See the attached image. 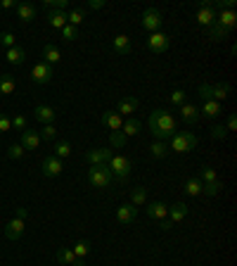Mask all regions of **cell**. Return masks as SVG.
<instances>
[{"label": "cell", "instance_id": "cell-1", "mask_svg": "<svg viewBox=\"0 0 237 266\" xmlns=\"http://www.w3.org/2000/svg\"><path fill=\"white\" fill-rule=\"evenodd\" d=\"M147 129H149V133H152L157 140L166 143L173 133H176L178 124H176V117H173V114L164 112V109H154V112L147 117Z\"/></svg>", "mask_w": 237, "mask_h": 266}, {"label": "cell", "instance_id": "cell-2", "mask_svg": "<svg viewBox=\"0 0 237 266\" xmlns=\"http://www.w3.org/2000/svg\"><path fill=\"white\" fill-rule=\"evenodd\" d=\"M169 152H178V155H185V152H190V150H195V145H197V135L195 133H173L171 138H169Z\"/></svg>", "mask_w": 237, "mask_h": 266}, {"label": "cell", "instance_id": "cell-3", "mask_svg": "<svg viewBox=\"0 0 237 266\" xmlns=\"http://www.w3.org/2000/svg\"><path fill=\"white\" fill-rule=\"evenodd\" d=\"M112 181H114V176H112V171H109L107 164H95V166L88 169V183H90L92 188L105 190V188H109Z\"/></svg>", "mask_w": 237, "mask_h": 266}, {"label": "cell", "instance_id": "cell-4", "mask_svg": "<svg viewBox=\"0 0 237 266\" xmlns=\"http://www.w3.org/2000/svg\"><path fill=\"white\" fill-rule=\"evenodd\" d=\"M107 166H109V171L112 176L117 178V181H128V176H131V169H133V162L126 157V155H112V160L107 162Z\"/></svg>", "mask_w": 237, "mask_h": 266}, {"label": "cell", "instance_id": "cell-5", "mask_svg": "<svg viewBox=\"0 0 237 266\" xmlns=\"http://www.w3.org/2000/svg\"><path fill=\"white\" fill-rule=\"evenodd\" d=\"M199 98L202 100H216V102H223L225 98L230 95V83H202L197 88Z\"/></svg>", "mask_w": 237, "mask_h": 266}, {"label": "cell", "instance_id": "cell-6", "mask_svg": "<svg viewBox=\"0 0 237 266\" xmlns=\"http://www.w3.org/2000/svg\"><path fill=\"white\" fill-rule=\"evenodd\" d=\"M197 24L204 29H211L213 24H216V10H213V2L211 0H202L197 7Z\"/></svg>", "mask_w": 237, "mask_h": 266}, {"label": "cell", "instance_id": "cell-7", "mask_svg": "<svg viewBox=\"0 0 237 266\" xmlns=\"http://www.w3.org/2000/svg\"><path fill=\"white\" fill-rule=\"evenodd\" d=\"M169 45H171V38H169V33H164V31H154V33H149V38H147V48L154 55H164L169 50Z\"/></svg>", "mask_w": 237, "mask_h": 266}, {"label": "cell", "instance_id": "cell-8", "mask_svg": "<svg viewBox=\"0 0 237 266\" xmlns=\"http://www.w3.org/2000/svg\"><path fill=\"white\" fill-rule=\"evenodd\" d=\"M40 171H43L45 178H57L59 173L64 171V162L57 160L55 155H50V157H45V160H43V164H40Z\"/></svg>", "mask_w": 237, "mask_h": 266}, {"label": "cell", "instance_id": "cell-9", "mask_svg": "<svg viewBox=\"0 0 237 266\" xmlns=\"http://www.w3.org/2000/svg\"><path fill=\"white\" fill-rule=\"evenodd\" d=\"M161 12L159 10H154V7H147L145 12H143V29H145L147 33H154V31H159L161 29Z\"/></svg>", "mask_w": 237, "mask_h": 266}, {"label": "cell", "instance_id": "cell-10", "mask_svg": "<svg viewBox=\"0 0 237 266\" xmlns=\"http://www.w3.org/2000/svg\"><path fill=\"white\" fill-rule=\"evenodd\" d=\"M31 81H33V83H38V86L50 83V81H53V66L45 65V62L33 65V69H31Z\"/></svg>", "mask_w": 237, "mask_h": 266}, {"label": "cell", "instance_id": "cell-11", "mask_svg": "<svg viewBox=\"0 0 237 266\" xmlns=\"http://www.w3.org/2000/svg\"><path fill=\"white\" fill-rule=\"evenodd\" d=\"M24 228H27L24 219H22V216H12V219L5 224V238L7 240H19L22 235H24Z\"/></svg>", "mask_w": 237, "mask_h": 266}, {"label": "cell", "instance_id": "cell-12", "mask_svg": "<svg viewBox=\"0 0 237 266\" xmlns=\"http://www.w3.org/2000/svg\"><path fill=\"white\" fill-rule=\"evenodd\" d=\"M40 143H43V140H40L38 131H31V129H27V131L19 133V145L24 147L27 152H33V150H36Z\"/></svg>", "mask_w": 237, "mask_h": 266}, {"label": "cell", "instance_id": "cell-13", "mask_svg": "<svg viewBox=\"0 0 237 266\" xmlns=\"http://www.w3.org/2000/svg\"><path fill=\"white\" fill-rule=\"evenodd\" d=\"M112 160V150L109 147H95L90 152H86V162L95 166V164H107V162Z\"/></svg>", "mask_w": 237, "mask_h": 266}, {"label": "cell", "instance_id": "cell-14", "mask_svg": "<svg viewBox=\"0 0 237 266\" xmlns=\"http://www.w3.org/2000/svg\"><path fill=\"white\" fill-rule=\"evenodd\" d=\"M216 27L225 29V31L230 33V31L237 27V14H235V10H221V12L216 14Z\"/></svg>", "mask_w": 237, "mask_h": 266}, {"label": "cell", "instance_id": "cell-15", "mask_svg": "<svg viewBox=\"0 0 237 266\" xmlns=\"http://www.w3.org/2000/svg\"><path fill=\"white\" fill-rule=\"evenodd\" d=\"M223 112V105L216 102V100H202V107H199V117H209V119H216L218 114Z\"/></svg>", "mask_w": 237, "mask_h": 266}, {"label": "cell", "instance_id": "cell-16", "mask_svg": "<svg viewBox=\"0 0 237 266\" xmlns=\"http://www.w3.org/2000/svg\"><path fill=\"white\" fill-rule=\"evenodd\" d=\"M178 112H180V119H183L185 124H197L199 121V107L197 105L183 102V105L178 107Z\"/></svg>", "mask_w": 237, "mask_h": 266}, {"label": "cell", "instance_id": "cell-17", "mask_svg": "<svg viewBox=\"0 0 237 266\" xmlns=\"http://www.w3.org/2000/svg\"><path fill=\"white\" fill-rule=\"evenodd\" d=\"M140 107V100L138 98H123V100H118L117 105V114L121 117H128V114H135V109Z\"/></svg>", "mask_w": 237, "mask_h": 266}, {"label": "cell", "instance_id": "cell-18", "mask_svg": "<svg viewBox=\"0 0 237 266\" xmlns=\"http://www.w3.org/2000/svg\"><path fill=\"white\" fill-rule=\"evenodd\" d=\"M138 216V207L135 204H121V207H117V219H118V224H131L133 219Z\"/></svg>", "mask_w": 237, "mask_h": 266}, {"label": "cell", "instance_id": "cell-19", "mask_svg": "<svg viewBox=\"0 0 237 266\" xmlns=\"http://www.w3.org/2000/svg\"><path fill=\"white\" fill-rule=\"evenodd\" d=\"M55 109L50 105H38L36 109H33V119L40 121V124H53L55 121Z\"/></svg>", "mask_w": 237, "mask_h": 266}, {"label": "cell", "instance_id": "cell-20", "mask_svg": "<svg viewBox=\"0 0 237 266\" xmlns=\"http://www.w3.org/2000/svg\"><path fill=\"white\" fill-rule=\"evenodd\" d=\"M17 19H19L22 24L36 19V7H33L31 2H17Z\"/></svg>", "mask_w": 237, "mask_h": 266}, {"label": "cell", "instance_id": "cell-21", "mask_svg": "<svg viewBox=\"0 0 237 266\" xmlns=\"http://www.w3.org/2000/svg\"><path fill=\"white\" fill-rule=\"evenodd\" d=\"M147 216L149 219H157V221H164L169 216V207L164 202H149L147 204Z\"/></svg>", "mask_w": 237, "mask_h": 266}, {"label": "cell", "instance_id": "cell-22", "mask_svg": "<svg viewBox=\"0 0 237 266\" xmlns=\"http://www.w3.org/2000/svg\"><path fill=\"white\" fill-rule=\"evenodd\" d=\"M102 124H105L109 131H121V126H123V117L121 114H117V112H105L102 114Z\"/></svg>", "mask_w": 237, "mask_h": 266}, {"label": "cell", "instance_id": "cell-23", "mask_svg": "<svg viewBox=\"0 0 237 266\" xmlns=\"http://www.w3.org/2000/svg\"><path fill=\"white\" fill-rule=\"evenodd\" d=\"M185 216H187V207H185L183 202H176L173 207H169V224H180Z\"/></svg>", "mask_w": 237, "mask_h": 266}, {"label": "cell", "instance_id": "cell-24", "mask_svg": "<svg viewBox=\"0 0 237 266\" xmlns=\"http://www.w3.org/2000/svg\"><path fill=\"white\" fill-rule=\"evenodd\" d=\"M112 48H114L117 55H128L133 45H131V40H128V36L118 33V36H114V40H112Z\"/></svg>", "mask_w": 237, "mask_h": 266}, {"label": "cell", "instance_id": "cell-25", "mask_svg": "<svg viewBox=\"0 0 237 266\" xmlns=\"http://www.w3.org/2000/svg\"><path fill=\"white\" fill-rule=\"evenodd\" d=\"M48 24L53 29H59V31H62V29L66 27V12L64 10H50V12H48Z\"/></svg>", "mask_w": 237, "mask_h": 266}, {"label": "cell", "instance_id": "cell-26", "mask_svg": "<svg viewBox=\"0 0 237 266\" xmlns=\"http://www.w3.org/2000/svg\"><path fill=\"white\" fill-rule=\"evenodd\" d=\"M43 60H45V65H57L59 60H62V53H59V48L53 45V43H48L45 48H43Z\"/></svg>", "mask_w": 237, "mask_h": 266}, {"label": "cell", "instance_id": "cell-27", "mask_svg": "<svg viewBox=\"0 0 237 266\" xmlns=\"http://www.w3.org/2000/svg\"><path fill=\"white\" fill-rule=\"evenodd\" d=\"M5 60H7L10 65H22V62L27 60V50L19 48V45H14V48H10V50L5 53Z\"/></svg>", "mask_w": 237, "mask_h": 266}, {"label": "cell", "instance_id": "cell-28", "mask_svg": "<svg viewBox=\"0 0 237 266\" xmlns=\"http://www.w3.org/2000/svg\"><path fill=\"white\" fill-rule=\"evenodd\" d=\"M202 190H204V183L199 178H187L185 181V195L187 198H197V195H202Z\"/></svg>", "mask_w": 237, "mask_h": 266}, {"label": "cell", "instance_id": "cell-29", "mask_svg": "<svg viewBox=\"0 0 237 266\" xmlns=\"http://www.w3.org/2000/svg\"><path fill=\"white\" fill-rule=\"evenodd\" d=\"M140 129H143V124L135 119V117L123 119V126H121V131H123V135H126V138H128V135H138V133H140Z\"/></svg>", "mask_w": 237, "mask_h": 266}, {"label": "cell", "instance_id": "cell-30", "mask_svg": "<svg viewBox=\"0 0 237 266\" xmlns=\"http://www.w3.org/2000/svg\"><path fill=\"white\" fill-rule=\"evenodd\" d=\"M17 83H14V76L12 74H2L0 76V95H12Z\"/></svg>", "mask_w": 237, "mask_h": 266}, {"label": "cell", "instance_id": "cell-31", "mask_svg": "<svg viewBox=\"0 0 237 266\" xmlns=\"http://www.w3.org/2000/svg\"><path fill=\"white\" fill-rule=\"evenodd\" d=\"M57 262L64 264V266H71L76 262V254H74L71 247H59V250H57Z\"/></svg>", "mask_w": 237, "mask_h": 266}, {"label": "cell", "instance_id": "cell-32", "mask_svg": "<svg viewBox=\"0 0 237 266\" xmlns=\"http://www.w3.org/2000/svg\"><path fill=\"white\" fill-rule=\"evenodd\" d=\"M83 19H86V10L83 7H74V10L66 12V24H71V27H79Z\"/></svg>", "mask_w": 237, "mask_h": 266}, {"label": "cell", "instance_id": "cell-33", "mask_svg": "<svg viewBox=\"0 0 237 266\" xmlns=\"http://www.w3.org/2000/svg\"><path fill=\"white\" fill-rule=\"evenodd\" d=\"M53 152H55L57 160H64V157L71 155V143H69V140H57L55 147H53Z\"/></svg>", "mask_w": 237, "mask_h": 266}, {"label": "cell", "instance_id": "cell-34", "mask_svg": "<svg viewBox=\"0 0 237 266\" xmlns=\"http://www.w3.org/2000/svg\"><path fill=\"white\" fill-rule=\"evenodd\" d=\"M147 202V190L143 186H138V188H133L131 190V204H135V207H143Z\"/></svg>", "mask_w": 237, "mask_h": 266}, {"label": "cell", "instance_id": "cell-35", "mask_svg": "<svg viewBox=\"0 0 237 266\" xmlns=\"http://www.w3.org/2000/svg\"><path fill=\"white\" fill-rule=\"evenodd\" d=\"M149 155H152L154 160H161V157H166V155H169V145H166V143H161V140H154V143L149 145Z\"/></svg>", "mask_w": 237, "mask_h": 266}, {"label": "cell", "instance_id": "cell-36", "mask_svg": "<svg viewBox=\"0 0 237 266\" xmlns=\"http://www.w3.org/2000/svg\"><path fill=\"white\" fill-rule=\"evenodd\" d=\"M199 181L207 186V183H213V181H218V173H216V169H211V166H202V171H199L197 176Z\"/></svg>", "mask_w": 237, "mask_h": 266}, {"label": "cell", "instance_id": "cell-37", "mask_svg": "<svg viewBox=\"0 0 237 266\" xmlns=\"http://www.w3.org/2000/svg\"><path fill=\"white\" fill-rule=\"evenodd\" d=\"M71 250H74V254H76V259H86L88 252H90V242H88V240H79Z\"/></svg>", "mask_w": 237, "mask_h": 266}, {"label": "cell", "instance_id": "cell-38", "mask_svg": "<svg viewBox=\"0 0 237 266\" xmlns=\"http://www.w3.org/2000/svg\"><path fill=\"white\" fill-rule=\"evenodd\" d=\"M225 36H228V31H225V29H221V27H216V24H213V27H211V29H207V38H209V40H213V43H218V40H223Z\"/></svg>", "mask_w": 237, "mask_h": 266}, {"label": "cell", "instance_id": "cell-39", "mask_svg": "<svg viewBox=\"0 0 237 266\" xmlns=\"http://www.w3.org/2000/svg\"><path fill=\"white\" fill-rule=\"evenodd\" d=\"M40 140H45V143H53L55 138H57V129H55L53 124H45L43 126V131H38Z\"/></svg>", "mask_w": 237, "mask_h": 266}, {"label": "cell", "instance_id": "cell-40", "mask_svg": "<svg viewBox=\"0 0 237 266\" xmlns=\"http://www.w3.org/2000/svg\"><path fill=\"white\" fill-rule=\"evenodd\" d=\"M221 190H223V181H213V183H207L202 193H204V195H209V198H213V195H218Z\"/></svg>", "mask_w": 237, "mask_h": 266}, {"label": "cell", "instance_id": "cell-41", "mask_svg": "<svg viewBox=\"0 0 237 266\" xmlns=\"http://www.w3.org/2000/svg\"><path fill=\"white\" fill-rule=\"evenodd\" d=\"M24 155H27V150L19 145V143H14V145L7 147V157H10V160H22Z\"/></svg>", "mask_w": 237, "mask_h": 266}, {"label": "cell", "instance_id": "cell-42", "mask_svg": "<svg viewBox=\"0 0 237 266\" xmlns=\"http://www.w3.org/2000/svg\"><path fill=\"white\" fill-rule=\"evenodd\" d=\"M62 38L69 40V43H71V40H76V38H79V29L71 27V24H66V27L62 29Z\"/></svg>", "mask_w": 237, "mask_h": 266}, {"label": "cell", "instance_id": "cell-43", "mask_svg": "<svg viewBox=\"0 0 237 266\" xmlns=\"http://www.w3.org/2000/svg\"><path fill=\"white\" fill-rule=\"evenodd\" d=\"M27 124H29V121H27V117H24V114H17V117L12 119V129L22 133V131H27Z\"/></svg>", "mask_w": 237, "mask_h": 266}, {"label": "cell", "instance_id": "cell-44", "mask_svg": "<svg viewBox=\"0 0 237 266\" xmlns=\"http://www.w3.org/2000/svg\"><path fill=\"white\" fill-rule=\"evenodd\" d=\"M169 100H171V105L176 107H180L185 102V91H180V88H176L171 95H169Z\"/></svg>", "mask_w": 237, "mask_h": 266}, {"label": "cell", "instance_id": "cell-45", "mask_svg": "<svg viewBox=\"0 0 237 266\" xmlns=\"http://www.w3.org/2000/svg\"><path fill=\"white\" fill-rule=\"evenodd\" d=\"M109 143H112V147H123V143H126V135L123 133H109Z\"/></svg>", "mask_w": 237, "mask_h": 266}, {"label": "cell", "instance_id": "cell-46", "mask_svg": "<svg viewBox=\"0 0 237 266\" xmlns=\"http://www.w3.org/2000/svg\"><path fill=\"white\" fill-rule=\"evenodd\" d=\"M10 131H12V119L0 112V133H10Z\"/></svg>", "mask_w": 237, "mask_h": 266}, {"label": "cell", "instance_id": "cell-47", "mask_svg": "<svg viewBox=\"0 0 237 266\" xmlns=\"http://www.w3.org/2000/svg\"><path fill=\"white\" fill-rule=\"evenodd\" d=\"M0 43L10 50V48H14V36L10 33V31H2V33H0Z\"/></svg>", "mask_w": 237, "mask_h": 266}, {"label": "cell", "instance_id": "cell-48", "mask_svg": "<svg viewBox=\"0 0 237 266\" xmlns=\"http://www.w3.org/2000/svg\"><path fill=\"white\" fill-rule=\"evenodd\" d=\"M66 5H69L66 0H45V7L48 10H64Z\"/></svg>", "mask_w": 237, "mask_h": 266}, {"label": "cell", "instance_id": "cell-49", "mask_svg": "<svg viewBox=\"0 0 237 266\" xmlns=\"http://www.w3.org/2000/svg\"><path fill=\"white\" fill-rule=\"evenodd\" d=\"M225 135H228L225 126H213V129H211V138H216V140H221V138H225Z\"/></svg>", "mask_w": 237, "mask_h": 266}, {"label": "cell", "instance_id": "cell-50", "mask_svg": "<svg viewBox=\"0 0 237 266\" xmlns=\"http://www.w3.org/2000/svg\"><path fill=\"white\" fill-rule=\"evenodd\" d=\"M105 5H107L105 0H90V2H88V10H102Z\"/></svg>", "mask_w": 237, "mask_h": 266}, {"label": "cell", "instance_id": "cell-51", "mask_svg": "<svg viewBox=\"0 0 237 266\" xmlns=\"http://www.w3.org/2000/svg\"><path fill=\"white\" fill-rule=\"evenodd\" d=\"M237 129V117L235 114H230V117H228V126H225V131H235Z\"/></svg>", "mask_w": 237, "mask_h": 266}, {"label": "cell", "instance_id": "cell-52", "mask_svg": "<svg viewBox=\"0 0 237 266\" xmlns=\"http://www.w3.org/2000/svg\"><path fill=\"white\" fill-rule=\"evenodd\" d=\"M0 5H2L5 10H12V7H17V2H14V0H0Z\"/></svg>", "mask_w": 237, "mask_h": 266}, {"label": "cell", "instance_id": "cell-53", "mask_svg": "<svg viewBox=\"0 0 237 266\" xmlns=\"http://www.w3.org/2000/svg\"><path fill=\"white\" fill-rule=\"evenodd\" d=\"M71 266H86V262H83V259H76V262H74Z\"/></svg>", "mask_w": 237, "mask_h": 266}]
</instances>
